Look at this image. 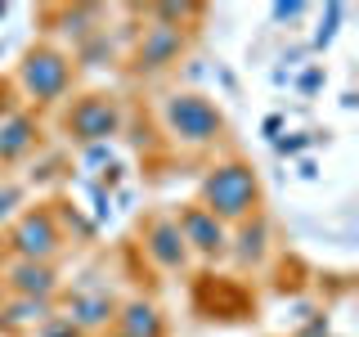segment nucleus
<instances>
[{
  "instance_id": "nucleus-16",
  "label": "nucleus",
  "mask_w": 359,
  "mask_h": 337,
  "mask_svg": "<svg viewBox=\"0 0 359 337\" xmlns=\"http://www.w3.org/2000/svg\"><path fill=\"white\" fill-rule=\"evenodd\" d=\"M54 315L50 301H27V297H0V333H22V329H41Z\"/></svg>"
},
{
  "instance_id": "nucleus-21",
  "label": "nucleus",
  "mask_w": 359,
  "mask_h": 337,
  "mask_svg": "<svg viewBox=\"0 0 359 337\" xmlns=\"http://www.w3.org/2000/svg\"><path fill=\"white\" fill-rule=\"evenodd\" d=\"M323 86V63H310L306 72H301V81H297V90L301 95H314V90Z\"/></svg>"
},
{
  "instance_id": "nucleus-25",
  "label": "nucleus",
  "mask_w": 359,
  "mask_h": 337,
  "mask_svg": "<svg viewBox=\"0 0 359 337\" xmlns=\"http://www.w3.org/2000/svg\"><path fill=\"white\" fill-rule=\"evenodd\" d=\"M0 18H5V5H0Z\"/></svg>"
},
{
  "instance_id": "nucleus-22",
  "label": "nucleus",
  "mask_w": 359,
  "mask_h": 337,
  "mask_svg": "<svg viewBox=\"0 0 359 337\" xmlns=\"http://www.w3.org/2000/svg\"><path fill=\"white\" fill-rule=\"evenodd\" d=\"M22 104H18V90H14V81H0V121L9 117V112H18Z\"/></svg>"
},
{
  "instance_id": "nucleus-11",
  "label": "nucleus",
  "mask_w": 359,
  "mask_h": 337,
  "mask_svg": "<svg viewBox=\"0 0 359 337\" xmlns=\"http://www.w3.org/2000/svg\"><path fill=\"white\" fill-rule=\"evenodd\" d=\"M269 243H274V225H269V211H256L243 225L229 230V261L238 270H261L269 261Z\"/></svg>"
},
{
  "instance_id": "nucleus-20",
  "label": "nucleus",
  "mask_w": 359,
  "mask_h": 337,
  "mask_svg": "<svg viewBox=\"0 0 359 337\" xmlns=\"http://www.w3.org/2000/svg\"><path fill=\"white\" fill-rule=\"evenodd\" d=\"M41 337H81V333H76L72 324L63 319V315H50V319L41 324Z\"/></svg>"
},
{
  "instance_id": "nucleus-23",
  "label": "nucleus",
  "mask_w": 359,
  "mask_h": 337,
  "mask_svg": "<svg viewBox=\"0 0 359 337\" xmlns=\"http://www.w3.org/2000/svg\"><path fill=\"white\" fill-rule=\"evenodd\" d=\"M269 14H274V22H292V18L306 14V5H301V0H287V5H283V0H278V5L269 9Z\"/></svg>"
},
{
  "instance_id": "nucleus-13",
  "label": "nucleus",
  "mask_w": 359,
  "mask_h": 337,
  "mask_svg": "<svg viewBox=\"0 0 359 337\" xmlns=\"http://www.w3.org/2000/svg\"><path fill=\"white\" fill-rule=\"evenodd\" d=\"M121 301L112 297V292L104 288H90V292H72V297L63 301V319L72 324L81 337H95V333H108V324H112V315H117Z\"/></svg>"
},
{
  "instance_id": "nucleus-18",
  "label": "nucleus",
  "mask_w": 359,
  "mask_h": 337,
  "mask_svg": "<svg viewBox=\"0 0 359 337\" xmlns=\"http://www.w3.org/2000/svg\"><path fill=\"white\" fill-rule=\"evenodd\" d=\"M310 144H314V135H278L274 149H278V157H297V153H306Z\"/></svg>"
},
{
  "instance_id": "nucleus-3",
  "label": "nucleus",
  "mask_w": 359,
  "mask_h": 337,
  "mask_svg": "<svg viewBox=\"0 0 359 337\" xmlns=\"http://www.w3.org/2000/svg\"><path fill=\"white\" fill-rule=\"evenodd\" d=\"M72 86H76V63H72V54H67L63 45L36 41V45L22 50V59L14 67V90L27 99V104L54 108L59 99L72 95Z\"/></svg>"
},
{
  "instance_id": "nucleus-1",
  "label": "nucleus",
  "mask_w": 359,
  "mask_h": 337,
  "mask_svg": "<svg viewBox=\"0 0 359 337\" xmlns=\"http://www.w3.org/2000/svg\"><path fill=\"white\" fill-rule=\"evenodd\" d=\"M194 202L207 207L224 230H233V225H243L247 216L265 211V180L243 153H229V157H216V162L202 171Z\"/></svg>"
},
{
  "instance_id": "nucleus-12",
  "label": "nucleus",
  "mask_w": 359,
  "mask_h": 337,
  "mask_svg": "<svg viewBox=\"0 0 359 337\" xmlns=\"http://www.w3.org/2000/svg\"><path fill=\"white\" fill-rule=\"evenodd\" d=\"M108 337H171L166 310L149 297H126L108 324Z\"/></svg>"
},
{
  "instance_id": "nucleus-5",
  "label": "nucleus",
  "mask_w": 359,
  "mask_h": 337,
  "mask_svg": "<svg viewBox=\"0 0 359 337\" xmlns=\"http://www.w3.org/2000/svg\"><path fill=\"white\" fill-rule=\"evenodd\" d=\"M67 247L63 216L54 211V202H36V207L14 211V220L5 225V261H59V252Z\"/></svg>"
},
{
  "instance_id": "nucleus-2",
  "label": "nucleus",
  "mask_w": 359,
  "mask_h": 337,
  "mask_svg": "<svg viewBox=\"0 0 359 337\" xmlns=\"http://www.w3.org/2000/svg\"><path fill=\"white\" fill-rule=\"evenodd\" d=\"M157 121H162L166 140L189 153H207L216 144H224V135H229L224 108L211 95H202V90H171V95H162L157 99Z\"/></svg>"
},
{
  "instance_id": "nucleus-8",
  "label": "nucleus",
  "mask_w": 359,
  "mask_h": 337,
  "mask_svg": "<svg viewBox=\"0 0 359 337\" xmlns=\"http://www.w3.org/2000/svg\"><path fill=\"white\" fill-rule=\"evenodd\" d=\"M194 292H211V301H194L198 319H207V324H216V319L220 324H247L252 310H256L252 292H247L233 275H198Z\"/></svg>"
},
{
  "instance_id": "nucleus-14",
  "label": "nucleus",
  "mask_w": 359,
  "mask_h": 337,
  "mask_svg": "<svg viewBox=\"0 0 359 337\" xmlns=\"http://www.w3.org/2000/svg\"><path fill=\"white\" fill-rule=\"evenodd\" d=\"M36 149H41V117L27 112V108L9 112V117L0 121V166L27 162Z\"/></svg>"
},
{
  "instance_id": "nucleus-27",
  "label": "nucleus",
  "mask_w": 359,
  "mask_h": 337,
  "mask_svg": "<svg viewBox=\"0 0 359 337\" xmlns=\"http://www.w3.org/2000/svg\"><path fill=\"white\" fill-rule=\"evenodd\" d=\"M0 297H5V292H0Z\"/></svg>"
},
{
  "instance_id": "nucleus-17",
  "label": "nucleus",
  "mask_w": 359,
  "mask_h": 337,
  "mask_svg": "<svg viewBox=\"0 0 359 337\" xmlns=\"http://www.w3.org/2000/svg\"><path fill=\"white\" fill-rule=\"evenodd\" d=\"M22 202H27V189H22L18 180H5V185H0V225L14 220V211L22 207Z\"/></svg>"
},
{
  "instance_id": "nucleus-24",
  "label": "nucleus",
  "mask_w": 359,
  "mask_h": 337,
  "mask_svg": "<svg viewBox=\"0 0 359 337\" xmlns=\"http://www.w3.org/2000/svg\"><path fill=\"white\" fill-rule=\"evenodd\" d=\"M269 140H278V131H283V117H265V126H261Z\"/></svg>"
},
{
  "instance_id": "nucleus-10",
  "label": "nucleus",
  "mask_w": 359,
  "mask_h": 337,
  "mask_svg": "<svg viewBox=\"0 0 359 337\" xmlns=\"http://www.w3.org/2000/svg\"><path fill=\"white\" fill-rule=\"evenodd\" d=\"M0 292L5 297H27V301H50L63 292V275L50 261H5L0 265Z\"/></svg>"
},
{
  "instance_id": "nucleus-26",
  "label": "nucleus",
  "mask_w": 359,
  "mask_h": 337,
  "mask_svg": "<svg viewBox=\"0 0 359 337\" xmlns=\"http://www.w3.org/2000/svg\"><path fill=\"white\" fill-rule=\"evenodd\" d=\"M328 337H337V333H328Z\"/></svg>"
},
{
  "instance_id": "nucleus-19",
  "label": "nucleus",
  "mask_w": 359,
  "mask_h": 337,
  "mask_svg": "<svg viewBox=\"0 0 359 337\" xmlns=\"http://www.w3.org/2000/svg\"><path fill=\"white\" fill-rule=\"evenodd\" d=\"M341 14H346L341 5H328V27H319V32H314V50H323V45H332V37H337V22H341Z\"/></svg>"
},
{
  "instance_id": "nucleus-4",
  "label": "nucleus",
  "mask_w": 359,
  "mask_h": 337,
  "mask_svg": "<svg viewBox=\"0 0 359 337\" xmlns=\"http://www.w3.org/2000/svg\"><path fill=\"white\" fill-rule=\"evenodd\" d=\"M126 126V104L117 90H81L72 95L59 112V131L76 149H95V144H112Z\"/></svg>"
},
{
  "instance_id": "nucleus-9",
  "label": "nucleus",
  "mask_w": 359,
  "mask_h": 337,
  "mask_svg": "<svg viewBox=\"0 0 359 337\" xmlns=\"http://www.w3.org/2000/svg\"><path fill=\"white\" fill-rule=\"evenodd\" d=\"M140 247H144V256L157 265V270H166V275H184L189 270V247L184 239H180V230H175V216L171 211H149L140 225Z\"/></svg>"
},
{
  "instance_id": "nucleus-15",
  "label": "nucleus",
  "mask_w": 359,
  "mask_h": 337,
  "mask_svg": "<svg viewBox=\"0 0 359 337\" xmlns=\"http://www.w3.org/2000/svg\"><path fill=\"white\" fill-rule=\"evenodd\" d=\"M45 18H59L54 32L72 37V45H81V41L95 37V32H104L99 27V22H104V9L99 5H54V9H45Z\"/></svg>"
},
{
  "instance_id": "nucleus-7",
  "label": "nucleus",
  "mask_w": 359,
  "mask_h": 337,
  "mask_svg": "<svg viewBox=\"0 0 359 337\" xmlns=\"http://www.w3.org/2000/svg\"><path fill=\"white\" fill-rule=\"evenodd\" d=\"M171 216H175V230H180V239H184L189 256H198V261H207V265L229 261V230H224L207 207H198V202H180Z\"/></svg>"
},
{
  "instance_id": "nucleus-6",
  "label": "nucleus",
  "mask_w": 359,
  "mask_h": 337,
  "mask_svg": "<svg viewBox=\"0 0 359 337\" xmlns=\"http://www.w3.org/2000/svg\"><path fill=\"white\" fill-rule=\"evenodd\" d=\"M189 54V32L166 27V22H149L135 32L130 50H126V72L130 77H162Z\"/></svg>"
}]
</instances>
